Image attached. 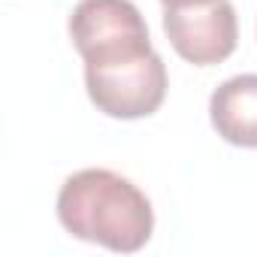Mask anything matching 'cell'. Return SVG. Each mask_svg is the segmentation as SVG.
Masks as SVG:
<instances>
[{
  "instance_id": "obj_4",
  "label": "cell",
  "mask_w": 257,
  "mask_h": 257,
  "mask_svg": "<svg viewBox=\"0 0 257 257\" xmlns=\"http://www.w3.org/2000/svg\"><path fill=\"white\" fill-rule=\"evenodd\" d=\"M164 34L179 58L194 67L227 61L239 43V22L230 0L197 7H164Z\"/></svg>"
},
{
  "instance_id": "obj_3",
  "label": "cell",
  "mask_w": 257,
  "mask_h": 257,
  "mask_svg": "<svg viewBox=\"0 0 257 257\" xmlns=\"http://www.w3.org/2000/svg\"><path fill=\"white\" fill-rule=\"evenodd\" d=\"M85 88L91 103L109 118H149L167 97V64L158 52H152L140 61L115 67H88Z\"/></svg>"
},
{
  "instance_id": "obj_6",
  "label": "cell",
  "mask_w": 257,
  "mask_h": 257,
  "mask_svg": "<svg viewBox=\"0 0 257 257\" xmlns=\"http://www.w3.org/2000/svg\"><path fill=\"white\" fill-rule=\"evenodd\" d=\"M164 7H197V4H209V0H161Z\"/></svg>"
},
{
  "instance_id": "obj_5",
  "label": "cell",
  "mask_w": 257,
  "mask_h": 257,
  "mask_svg": "<svg viewBox=\"0 0 257 257\" xmlns=\"http://www.w3.org/2000/svg\"><path fill=\"white\" fill-rule=\"evenodd\" d=\"M209 118L224 143L257 149V73H242L221 82L212 91Z\"/></svg>"
},
{
  "instance_id": "obj_2",
  "label": "cell",
  "mask_w": 257,
  "mask_h": 257,
  "mask_svg": "<svg viewBox=\"0 0 257 257\" xmlns=\"http://www.w3.org/2000/svg\"><path fill=\"white\" fill-rule=\"evenodd\" d=\"M70 40L88 67H115L152 55L149 25L131 0H79L70 16Z\"/></svg>"
},
{
  "instance_id": "obj_1",
  "label": "cell",
  "mask_w": 257,
  "mask_h": 257,
  "mask_svg": "<svg viewBox=\"0 0 257 257\" xmlns=\"http://www.w3.org/2000/svg\"><path fill=\"white\" fill-rule=\"evenodd\" d=\"M55 209L70 236L118 254L140 251L155 230L149 197L131 179L103 167L73 173L61 185Z\"/></svg>"
}]
</instances>
